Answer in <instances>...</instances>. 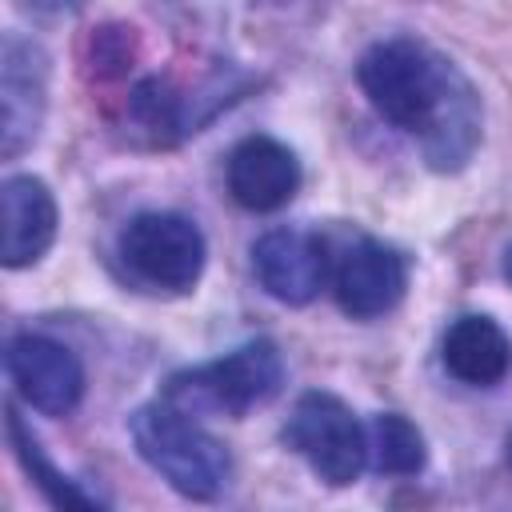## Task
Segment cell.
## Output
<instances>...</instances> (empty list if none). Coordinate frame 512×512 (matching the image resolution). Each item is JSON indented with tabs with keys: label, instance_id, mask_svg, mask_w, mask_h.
Wrapping results in <instances>:
<instances>
[{
	"label": "cell",
	"instance_id": "4fadbf2b",
	"mask_svg": "<svg viewBox=\"0 0 512 512\" xmlns=\"http://www.w3.org/2000/svg\"><path fill=\"white\" fill-rule=\"evenodd\" d=\"M8 444H12V452H16V460L24 464V472L36 480V488L56 504V508H100L104 500L96 496V492H84L72 476H64L48 456H44V448H40V440H36V432L24 424V416L8 404Z\"/></svg>",
	"mask_w": 512,
	"mask_h": 512
},
{
	"label": "cell",
	"instance_id": "52a82bcc",
	"mask_svg": "<svg viewBox=\"0 0 512 512\" xmlns=\"http://www.w3.org/2000/svg\"><path fill=\"white\" fill-rule=\"evenodd\" d=\"M48 108V52L8 32L0 44V156L16 160L40 136Z\"/></svg>",
	"mask_w": 512,
	"mask_h": 512
},
{
	"label": "cell",
	"instance_id": "6da1fadb",
	"mask_svg": "<svg viewBox=\"0 0 512 512\" xmlns=\"http://www.w3.org/2000/svg\"><path fill=\"white\" fill-rule=\"evenodd\" d=\"M356 80L392 128L420 140V152L436 172L468 164L480 144V96L456 60L424 40L388 36L360 56Z\"/></svg>",
	"mask_w": 512,
	"mask_h": 512
},
{
	"label": "cell",
	"instance_id": "277c9868",
	"mask_svg": "<svg viewBox=\"0 0 512 512\" xmlns=\"http://www.w3.org/2000/svg\"><path fill=\"white\" fill-rule=\"evenodd\" d=\"M116 256L128 276L152 292H192L204 276L208 240L192 216L152 208L120 228Z\"/></svg>",
	"mask_w": 512,
	"mask_h": 512
},
{
	"label": "cell",
	"instance_id": "ba28073f",
	"mask_svg": "<svg viewBox=\"0 0 512 512\" xmlns=\"http://www.w3.org/2000/svg\"><path fill=\"white\" fill-rule=\"evenodd\" d=\"M332 292H336V304L344 316L376 320L404 300L408 260L400 248H392L376 236H364L340 256V264L332 272Z\"/></svg>",
	"mask_w": 512,
	"mask_h": 512
},
{
	"label": "cell",
	"instance_id": "5bb4252c",
	"mask_svg": "<svg viewBox=\"0 0 512 512\" xmlns=\"http://www.w3.org/2000/svg\"><path fill=\"white\" fill-rule=\"evenodd\" d=\"M428 460L424 432L400 416V412H380L368 424V468L384 476H416Z\"/></svg>",
	"mask_w": 512,
	"mask_h": 512
},
{
	"label": "cell",
	"instance_id": "7c38bea8",
	"mask_svg": "<svg viewBox=\"0 0 512 512\" xmlns=\"http://www.w3.org/2000/svg\"><path fill=\"white\" fill-rule=\"evenodd\" d=\"M440 360L448 376H456L468 388H496L512 372V340L508 332L480 312L456 316L444 332Z\"/></svg>",
	"mask_w": 512,
	"mask_h": 512
},
{
	"label": "cell",
	"instance_id": "9c48e42d",
	"mask_svg": "<svg viewBox=\"0 0 512 512\" xmlns=\"http://www.w3.org/2000/svg\"><path fill=\"white\" fill-rule=\"evenodd\" d=\"M252 272L272 300L300 308V304H312L328 284V248L316 232L268 228L252 244Z\"/></svg>",
	"mask_w": 512,
	"mask_h": 512
},
{
	"label": "cell",
	"instance_id": "3957f363",
	"mask_svg": "<svg viewBox=\"0 0 512 512\" xmlns=\"http://www.w3.org/2000/svg\"><path fill=\"white\" fill-rule=\"evenodd\" d=\"M284 384V356L272 340H248L216 360L180 368L164 380V400L192 416L240 420Z\"/></svg>",
	"mask_w": 512,
	"mask_h": 512
},
{
	"label": "cell",
	"instance_id": "30bf717a",
	"mask_svg": "<svg viewBox=\"0 0 512 512\" xmlns=\"http://www.w3.org/2000/svg\"><path fill=\"white\" fill-rule=\"evenodd\" d=\"M228 192L248 212H276L300 192V160L296 152L276 136H244L228 152Z\"/></svg>",
	"mask_w": 512,
	"mask_h": 512
},
{
	"label": "cell",
	"instance_id": "2e32d148",
	"mask_svg": "<svg viewBox=\"0 0 512 512\" xmlns=\"http://www.w3.org/2000/svg\"><path fill=\"white\" fill-rule=\"evenodd\" d=\"M504 276H508V284H512V248L504 252Z\"/></svg>",
	"mask_w": 512,
	"mask_h": 512
},
{
	"label": "cell",
	"instance_id": "8fae6325",
	"mask_svg": "<svg viewBox=\"0 0 512 512\" xmlns=\"http://www.w3.org/2000/svg\"><path fill=\"white\" fill-rule=\"evenodd\" d=\"M0 260L4 268H28L36 264L60 232V208L52 188L40 176L28 172H12L0 184Z\"/></svg>",
	"mask_w": 512,
	"mask_h": 512
},
{
	"label": "cell",
	"instance_id": "7a4b0ae2",
	"mask_svg": "<svg viewBox=\"0 0 512 512\" xmlns=\"http://www.w3.org/2000/svg\"><path fill=\"white\" fill-rule=\"evenodd\" d=\"M140 460L188 500H216L232 480L228 448L200 424V416L168 404L164 396L136 408L128 420Z\"/></svg>",
	"mask_w": 512,
	"mask_h": 512
},
{
	"label": "cell",
	"instance_id": "5b68a950",
	"mask_svg": "<svg viewBox=\"0 0 512 512\" xmlns=\"http://www.w3.org/2000/svg\"><path fill=\"white\" fill-rule=\"evenodd\" d=\"M284 444L332 488L352 484L368 468V428L332 392H300L284 424Z\"/></svg>",
	"mask_w": 512,
	"mask_h": 512
},
{
	"label": "cell",
	"instance_id": "9a60e30c",
	"mask_svg": "<svg viewBox=\"0 0 512 512\" xmlns=\"http://www.w3.org/2000/svg\"><path fill=\"white\" fill-rule=\"evenodd\" d=\"M28 12H40V16H64L72 8H80L84 0H20Z\"/></svg>",
	"mask_w": 512,
	"mask_h": 512
},
{
	"label": "cell",
	"instance_id": "e0dca14e",
	"mask_svg": "<svg viewBox=\"0 0 512 512\" xmlns=\"http://www.w3.org/2000/svg\"><path fill=\"white\" fill-rule=\"evenodd\" d=\"M508 464H512V436H508Z\"/></svg>",
	"mask_w": 512,
	"mask_h": 512
},
{
	"label": "cell",
	"instance_id": "8992f818",
	"mask_svg": "<svg viewBox=\"0 0 512 512\" xmlns=\"http://www.w3.org/2000/svg\"><path fill=\"white\" fill-rule=\"evenodd\" d=\"M4 372L16 396L44 416H68L84 400L80 356L44 332H16L4 348Z\"/></svg>",
	"mask_w": 512,
	"mask_h": 512
}]
</instances>
